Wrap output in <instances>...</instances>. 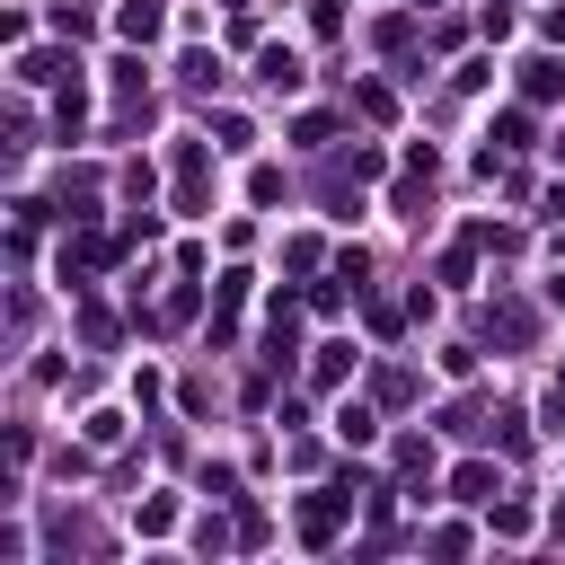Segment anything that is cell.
Segmentation results:
<instances>
[{"instance_id":"1","label":"cell","mask_w":565,"mask_h":565,"mask_svg":"<svg viewBox=\"0 0 565 565\" xmlns=\"http://www.w3.org/2000/svg\"><path fill=\"white\" fill-rule=\"evenodd\" d=\"M556 80H565L556 62H522V89H530V98H556Z\"/></svg>"},{"instance_id":"2","label":"cell","mask_w":565,"mask_h":565,"mask_svg":"<svg viewBox=\"0 0 565 565\" xmlns=\"http://www.w3.org/2000/svg\"><path fill=\"white\" fill-rule=\"evenodd\" d=\"M124 36H160V0H133V10H124Z\"/></svg>"}]
</instances>
